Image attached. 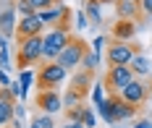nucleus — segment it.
I'll list each match as a JSON object with an SVG mask.
<instances>
[{
	"label": "nucleus",
	"instance_id": "f257e3e1",
	"mask_svg": "<svg viewBox=\"0 0 152 128\" xmlns=\"http://www.w3.org/2000/svg\"><path fill=\"white\" fill-rule=\"evenodd\" d=\"M68 39H71V29L50 26L47 34H42V60H55L61 50L68 45Z\"/></svg>",
	"mask_w": 152,
	"mask_h": 128
},
{
	"label": "nucleus",
	"instance_id": "f03ea898",
	"mask_svg": "<svg viewBox=\"0 0 152 128\" xmlns=\"http://www.w3.org/2000/svg\"><path fill=\"white\" fill-rule=\"evenodd\" d=\"M42 60V34H34L26 39H18V52H16V65L24 71L29 65Z\"/></svg>",
	"mask_w": 152,
	"mask_h": 128
},
{
	"label": "nucleus",
	"instance_id": "7ed1b4c3",
	"mask_svg": "<svg viewBox=\"0 0 152 128\" xmlns=\"http://www.w3.org/2000/svg\"><path fill=\"white\" fill-rule=\"evenodd\" d=\"M89 50L87 45V39H81V37H74L71 34V39H68V45L61 50V55L55 58V63H61L66 71H74L81 65V58H84V52Z\"/></svg>",
	"mask_w": 152,
	"mask_h": 128
},
{
	"label": "nucleus",
	"instance_id": "20e7f679",
	"mask_svg": "<svg viewBox=\"0 0 152 128\" xmlns=\"http://www.w3.org/2000/svg\"><path fill=\"white\" fill-rule=\"evenodd\" d=\"M66 68L55 60H45L37 71V89H58V84L66 81Z\"/></svg>",
	"mask_w": 152,
	"mask_h": 128
},
{
	"label": "nucleus",
	"instance_id": "39448f33",
	"mask_svg": "<svg viewBox=\"0 0 152 128\" xmlns=\"http://www.w3.org/2000/svg\"><path fill=\"white\" fill-rule=\"evenodd\" d=\"M137 52H142V47L137 42H110V47L105 52V60H107V65H129Z\"/></svg>",
	"mask_w": 152,
	"mask_h": 128
},
{
	"label": "nucleus",
	"instance_id": "423d86ee",
	"mask_svg": "<svg viewBox=\"0 0 152 128\" xmlns=\"http://www.w3.org/2000/svg\"><path fill=\"white\" fill-rule=\"evenodd\" d=\"M131 79H134L131 65H107V73H105V81L102 84H105L107 94H118Z\"/></svg>",
	"mask_w": 152,
	"mask_h": 128
},
{
	"label": "nucleus",
	"instance_id": "0eeeda50",
	"mask_svg": "<svg viewBox=\"0 0 152 128\" xmlns=\"http://www.w3.org/2000/svg\"><path fill=\"white\" fill-rule=\"evenodd\" d=\"M118 94H121L123 102H129V105H134V107H142V105L147 102V97H150V86H147L142 79H137V76H134V79L129 81V84L123 86Z\"/></svg>",
	"mask_w": 152,
	"mask_h": 128
},
{
	"label": "nucleus",
	"instance_id": "6e6552de",
	"mask_svg": "<svg viewBox=\"0 0 152 128\" xmlns=\"http://www.w3.org/2000/svg\"><path fill=\"white\" fill-rule=\"evenodd\" d=\"M42 32H45V24H42V18L37 16V13L21 16L18 24H16V42L18 39H26V37H34V34H42Z\"/></svg>",
	"mask_w": 152,
	"mask_h": 128
},
{
	"label": "nucleus",
	"instance_id": "1a4fd4ad",
	"mask_svg": "<svg viewBox=\"0 0 152 128\" xmlns=\"http://www.w3.org/2000/svg\"><path fill=\"white\" fill-rule=\"evenodd\" d=\"M37 107L39 112H47V115H55V112L63 107V99L55 89H39L37 92Z\"/></svg>",
	"mask_w": 152,
	"mask_h": 128
},
{
	"label": "nucleus",
	"instance_id": "9d476101",
	"mask_svg": "<svg viewBox=\"0 0 152 128\" xmlns=\"http://www.w3.org/2000/svg\"><path fill=\"white\" fill-rule=\"evenodd\" d=\"M13 107H16V97L11 94L8 86H0V128L13 123Z\"/></svg>",
	"mask_w": 152,
	"mask_h": 128
},
{
	"label": "nucleus",
	"instance_id": "9b49d317",
	"mask_svg": "<svg viewBox=\"0 0 152 128\" xmlns=\"http://www.w3.org/2000/svg\"><path fill=\"white\" fill-rule=\"evenodd\" d=\"M92 79H94V71H87V68H79L74 73V79H71V84H68V89L71 92H76V94L81 97V99H87V94H89V84Z\"/></svg>",
	"mask_w": 152,
	"mask_h": 128
},
{
	"label": "nucleus",
	"instance_id": "f8f14e48",
	"mask_svg": "<svg viewBox=\"0 0 152 128\" xmlns=\"http://www.w3.org/2000/svg\"><path fill=\"white\" fill-rule=\"evenodd\" d=\"M115 16L123 18V21H139V18H144L139 0H115Z\"/></svg>",
	"mask_w": 152,
	"mask_h": 128
},
{
	"label": "nucleus",
	"instance_id": "ddd939ff",
	"mask_svg": "<svg viewBox=\"0 0 152 128\" xmlns=\"http://www.w3.org/2000/svg\"><path fill=\"white\" fill-rule=\"evenodd\" d=\"M16 5L13 3H8L5 5V11H0V34L5 37V39H13L16 37Z\"/></svg>",
	"mask_w": 152,
	"mask_h": 128
},
{
	"label": "nucleus",
	"instance_id": "4468645a",
	"mask_svg": "<svg viewBox=\"0 0 152 128\" xmlns=\"http://www.w3.org/2000/svg\"><path fill=\"white\" fill-rule=\"evenodd\" d=\"M107 99H110V105H113L115 120H129V118H134V115L139 112V107L129 105V102H123V99H121V94H110Z\"/></svg>",
	"mask_w": 152,
	"mask_h": 128
},
{
	"label": "nucleus",
	"instance_id": "2eb2a0df",
	"mask_svg": "<svg viewBox=\"0 0 152 128\" xmlns=\"http://www.w3.org/2000/svg\"><path fill=\"white\" fill-rule=\"evenodd\" d=\"M134 32H137V24L134 21H123V18H118L113 24V29H110V34H113L115 42H131Z\"/></svg>",
	"mask_w": 152,
	"mask_h": 128
},
{
	"label": "nucleus",
	"instance_id": "dca6fc26",
	"mask_svg": "<svg viewBox=\"0 0 152 128\" xmlns=\"http://www.w3.org/2000/svg\"><path fill=\"white\" fill-rule=\"evenodd\" d=\"M131 71H134V76H152V65H150V60L142 55V52H137L134 58H131Z\"/></svg>",
	"mask_w": 152,
	"mask_h": 128
},
{
	"label": "nucleus",
	"instance_id": "f3484780",
	"mask_svg": "<svg viewBox=\"0 0 152 128\" xmlns=\"http://www.w3.org/2000/svg\"><path fill=\"white\" fill-rule=\"evenodd\" d=\"M100 3H102V0H87V8H84V13H87V18H89V24H94V26H100V24H102Z\"/></svg>",
	"mask_w": 152,
	"mask_h": 128
},
{
	"label": "nucleus",
	"instance_id": "a211bd4d",
	"mask_svg": "<svg viewBox=\"0 0 152 128\" xmlns=\"http://www.w3.org/2000/svg\"><path fill=\"white\" fill-rule=\"evenodd\" d=\"M97 63H100V55H97L94 50H87V52H84V58H81V65H79V68L94 71V68H97Z\"/></svg>",
	"mask_w": 152,
	"mask_h": 128
},
{
	"label": "nucleus",
	"instance_id": "6ab92c4d",
	"mask_svg": "<svg viewBox=\"0 0 152 128\" xmlns=\"http://www.w3.org/2000/svg\"><path fill=\"white\" fill-rule=\"evenodd\" d=\"M29 128H55V123H53V115L39 112L37 118H31V126H29Z\"/></svg>",
	"mask_w": 152,
	"mask_h": 128
},
{
	"label": "nucleus",
	"instance_id": "aec40b11",
	"mask_svg": "<svg viewBox=\"0 0 152 128\" xmlns=\"http://www.w3.org/2000/svg\"><path fill=\"white\" fill-rule=\"evenodd\" d=\"M97 110H100V115H102L105 123H118V120H115V112H113V105H110V99H105L102 105H97Z\"/></svg>",
	"mask_w": 152,
	"mask_h": 128
},
{
	"label": "nucleus",
	"instance_id": "412c9836",
	"mask_svg": "<svg viewBox=\"0 0 152 128\" xmlns=\"http://www.w3.org/2000/svg\"><path fill=\"white\" fill-rule=\"evenodd\" d=\"M81 110H84V102H81V105H74V107H68V110H66V120H76V123H81Z\"/></svg>",
	"mask_w": 152,
	"mask_h": 128
},
{
	"label": "nucleus",
	"instance_id": "4be33fe9",
	"mask_svg": "<svg viewBox=\"0 0 152 128\" xmlns=\"http://www.w3.org/2000/svg\"><path fill=\"white\" fill-rule=\"evenodd\" d=\"M13 5H16V13H18V16H31V13H37V11L31 8L26 0H16Z\"/></svg>",
	"mask_w": 152,
	"mask_h": 128
},
{
	"label": "nucleus",
	"instance_id": "5701e85b",
	"mask_svg": "<svg viewBox=\"0 0 152 128\" xmlns=\"http://www.w3.org/2000/svg\"><path fill=\"white\" fill-rule=\"evenodd\" d=\"M26 3H29L34 11H45V8H53V5H58L61 0H26Z\"/></svg>",
	"mask_w": 152,
	"mask_h": 128
},
{
	"label": "nucleus",
	"instance_id": "b1692460",
	"mask_svg": "<svg viewBox=\"0 0 152 128\" xmlns=\"http://www.w3.org/2000/svg\"><path fill=\"white\" fill-rule=\"evenodd\" d=\"M81 126L84 128H94V112L89 110V105H84V110H81Z\"/></svg>",
	"mask_w": 152,
	"mask_h": 128
},
{
	"label": "nucleus",
	"instance_id": "393cba45",
	"mask_svg": "<svg viewBox=\"0 0 152 128\" xmlns=\"http://www.w3.org/2000/svg\"><path fill=\"white\" fill-rule=\"evenodd\" d=\"M92 102H94V105H102V102H105V84H97V86H94Z\"/></svg>",
	"mask_w": 152,
	"mask_h": 128
},
{
	"label": "nucleus",
	"instance_id": "a878e982",
	"mask_svg": "<svg viewBox=\"0 0 152 128\" xmlns=\"http://www.w3.org/2000/svg\"><path fill=\"white\" fill-rule=\"evenodd\" d=\"M139 5H142V16L152 18V0H139Z\"/></svg>",
	"mask_w": 152,
	"mask_h": 128
},
{
	"label": "nucleus",
	"instance_id": "bb28decb",
	"mask_svg": "<svg viewBox=\"0 0 152 128\" xmlns=\"http://www.w3.org/2000/svg\"><path fill=\"white\" fill-rule=\"evenodd\" d=\"M102 47H105V37H97V39L92 42V50H94V52L100 55V52H102Z\"/></svg>",
	"mask_w": 152,
	"mask_h": 128
},
{
	"label": "nucleus",
	"instance_id": "cd10ccee",
	"mask_svg": "<svg viewBox=\"0 0 152 128\" xmlns=\"http://www.w3.org/2000/svg\"><path fill=\"white\" fill-rule=\"evenodd\" d=\"M76 21H79V26H81V29L89 24V18H87V13H84V11H81V13H76Z\"/></svg>",
	"mask_w": 152,
	"mask_h": 128
},
{
	"label": "nucleus",
	"instance_id": "c85d7f7f",
	"mask_svg": "<svg viewBox=\"0 0 152 128\" xmlns=\"http://www.w3.org/2000/svg\"><path fill=\"white\" fill-rule=\"evenodd\" d=\"M8 50H0V68H8Z\"/></svg>",
	"mask_w": 152,
	"mask_h": 128
},
{
	"label": "nucleus",
	"instance_id": "c756f323",
	"mask_svg": "<svg viewBox=\"0 0 152 128\" xmlns=\"http://www.w3.org/2000/svg\"><path fill=\"white\" fill-rule=\"evenodd\" d=\"M8 84H11L8 73H5V71H0V86H8Z\"/></svg>",
	"mask_w": 152,
	"mask_h": 128
},
{
	"label": "nucleus",
	"instance_id": "7c9ffc66",
	"mask_svg": "<svg viewBox=\"0 0 152 128\" xmlns=\"http://www.w3.org/2000/svg\"><path fill=\"white\" fill-rule=\"evenodd\" d=\"M61 128H84V126L76 123V120H66V126H61Z\"/></svg>",
	"mask_w": 152,
	"mask_h": 128
},
{
	"label": "nucleus",
	"instance_id": "2f4dec72",
	"mask_svg": "<svg viewBox=\"0 0 152 128\" xmlns=\"http://www.w3.org/2000/svg\"><path fill=\"white\" fill-rule=\"evenodd\" d=\"M134 128H152V120H142V123H137Z\"/></svg>",
	"mask_w": 152,
	"mask_h": 128
},
{
	"label": "nucleus",
	"instance_id": "473e14b6",
	"mask_svg": "<svg viewBox=\"0 0 152 128\" xmlns=\"http://www.w3.org/2000/svg\"><path fill=\"white\" fill-rule=\"evenodd\" d=\"M147 86H150V97H152V84H147Z\"/></svg>",
	"mask_w": 152,
	"mask_h": 128
},
{
	"label": "nucleus",
	"instance_id": "72a5a7b5",
	"mask_svg": "<svg viewBox=\"0 0 152 128\" xmlns=\"http://www.w3.org/2000/svg\"><path fill=\"white\" fill-rule=\"evenodd\" d=\"M5 128H13V126H5Z\"/></svg>",
	"mask_w": 152,
	"mask_h": 128
}]
</instances>
